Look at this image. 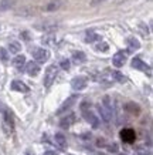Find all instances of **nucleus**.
Listing matches in <instances>:
<instances>
[{"instance_id":"15","label":"nucleus","mask_w":153,"mask_h":155,"mask_svg":"<svg viewBox=\"0 0 153 155\" xmlns=\"http://www.w3.org/2000/svg\"><path fill=\"white\" fill-rule=\"evenodd\" d=\"M16 5V0H0V12H7L13 9Z\"/></svg>"},{"instance_id":"27","label":"nucleus","mask_w":153,"mask_h":155,"mask_svg":"<svg viewBox=\"0 0 153 155\" xmlns=\"http://www.w3.org/2000/svg\"><path fill=\"white\" fill-rule=\"evenodd\" d=\"M60 66H61V68H62V70H68V68H70V66H71V63L68 60H62L60 63Z\"/></svg>"},{"instance_id":"1","label":"nucleus","mask_w":153,"mask_h":155,"mask_svg":"<svg viewBox=\"0 0 153 155\" xmlns=\"http://www.w3.org/2000/svg\"><path fill=\"white\" fill-rule=\"evenodd\" d=\"M98 113L101 115V118L104 120L105 122H109L113 117V110H112V103H111V98L105 95L102 98L101 104L98 105Z\"/></svg>"},{"instance_id":"5","label":"nucleus","mask_w":153,"mask_h":155,"mask_svg":"<svg viewBox=\"0 0 153 155\" xmlns=\"http://www.w3.org/2000/svg\"><path fill=\"white\" fill-rule=\"evenodd\" d=\"M87 85H88V78H87L85 75H77V77H74V78L71 80V87H72V90H75V91H81V90H84Z\"/></svg>"},{"instance_id":"33","label":"nucleus","mask_w":153,"mask_h":155,"mask_svg":"<svg viewBox=\"0 0 153 155\" xmlns=\"http://www.w3.org/2000/svg\"><path fill=\"white\" fill-rule=\"evenodd\" d=\"M118 155H126V154H118Z\"/></svg>"},{"instance_id":"29","label":"nucleus","mask_w":153,"mask_h":155,"mask_svg":"<svg viewBox=\"0 0 153 155\" xmlns=\"http://www.w3.org/2000/svg\"><path fill=\"white\" fill-rule=\"evenodd\" d=\"M104 2H107V0H91V5L97 6V5H99V3H104Z\"/></svg>"},{"instance_id":"32","label":"nucleus","mask_w":153,"mask_h":155,"mask_svg":"<svg viewBox=\"0 0 153 155\" xmlns=\"http://www.w3.org/2000/svg\"><path fill=\"white\" fill-rule=\"evenodd\" d=\"M27 155H31V154H30V152H27ZM33 155H34V154H33Z\"/></svg>"},{"instance_id":"17","label":"nucleus","mask_w":153,"mask_h":155,"mask_svg":"<svg viewBox=\"0 0 153 155\" xmlns=\"http://www.w3.org/2000/svg\"><path fill=\"white\" fill-rule=\"evenodd\" d=\"M72 61H74L75 64H82V63L87 61V56L82 51H75L72 54Z\"/></svg>"},{"instance_id":"12","label":"nucleus","mask_w":153,"mask_h":155,"mask_svg":"<svg viewBox=\"0 0 153 155\" xmlns=\"http://www.w3.org/2000/svg\"><path fill=\"white\" fill-rule=\"evenodd\" d=\"M10 88L13 90V91H19V93H28V87L24 84L23 81L20 80H14L11 81V84H10Z\"/></svg>"},{"instance_id":"26","label":"nucleus","mask_w":153,"mask_h":155,"mask_svg":"<svg viewBox=\"0 0 153 155\" xmlns=\"http://www.w3.org/2000/svg\"><path fill=\"white\" fill-rule=\"evenodd\" d=\"M58 7H60V3H58V2H53V3H50V5L47 6V10H57L58 9Z\"/></svg>"},{"instance_id":"7","label":"nucleus","mask_w":153,"mask_h":155,"mask_svg":"<svg viewBox=\"0 0 153 155\" xmlns=\"http://www.w3.org/2000/svg\"><path fill=\"white\" fill-rule=\"evenodd\" d=\"M82 115H84V118H85V121L88 122L92 128H98V127H99V118H98V115H95L92 111L85 110V111H82Z\"/></svg>"},{"instance_id":"18","label":"nucleus","mask_w":153,"mask_h":155,"mask_svg":"<svg viewBox=\"0 0 153 155\" xmlns=\"http://www.w3.org/2000/svg\"><path fill=\"white\" fill-rule=\"evenodd\" d=\"M111 78L112 81H118V83H126V80H128L121 71H111Z\"/></svg>"},{"instance_id":"14","label":"nucleus","mask_w":153,"mask_h":155,"mask_svg":"<svg viewBox=\"0 0 153 155\" xmlns=\"http://www.w3.org/2000/svg\"><path fill=\"white\" fill-rule=\"evenodd\" d=\"M54 141H56V144L60 147L61 150L67 148V138H65V135L62 132H57L56 135H54Z\"/></svg>"},{"instance_id":"30","label":"nucleus","mask_w":153,"mask_h":155,"mask_svg":"<svg viewBox=\"0 0 153 155\" xmlns=\"http://www.w3.org/2000/svg\"><path fill=\"white\" fill-rule=\"evenodd\" d=\"M43 155H60V154H57L56 151H46Z\"/></svg>"},{"instance_id":"22","label":"nucleus","mask_w":153,"mask_h":155,"mask_svg":"<svg viewBox=\"0 0 153 155\" xmlns=\"http://www.w3.org/2000/svg\"><path fill=\"white\" fill-rule=\"evenodd\" d=\"M95 50H97V51H102V53H107L108 50H109V46H108L107 43L101 41V43H98L97 46H95Z\"/></svg>"},{"instance_id":"25","label":"nucleus","mask_w":153,"mask_h":155,"mask_svg":"<svg viewBox=\"0 0 153 155\" xmlns=\"http://www.w3.org/2000/svg\"><path fill=\"white\" fill-rule=\"evenodd\" d=\"M126 110H129V111H132V113H139V107L136 105V104H133V103H129V104H126Z\"/></svg>"},{"instance_id":"2","label":"nucleus","mask_w":153,"mask_h":155,"mask_svg":"<svg viewBox=\"0 0 153 155\" xmlns=\"http://www.w3.org/2000/svg\"><path fill=\"white\" fill-rule=\"evenodd\" d=\"M57 74H58V66H56V64H51V66L47 67L46 73H44V80H43V84H44V87H51L53 85V83L56 81L57 78Z\"/></svg>"},{"instance_id":"23","label":"nucleus","mask_w":153,"mask_h":155,"mask_svg":"<svg viewBox=\"0 0 153 155\" xmlns=\"http://www.w3.org/2000/svg\"><path fill=\"white\" fill-rule=\"evenodd\" d=\"M99 36L98 34H95V33H88V36L85 37V41L87 43H92V41H95V40H99Z\"/></svg>"},{"instance_id":"31","label":"nucleus","mask_w":153,"mask_h":155,"mask_svg":"<svg viewBox=\"0 0 153 155\" xmlns=\"http://www.w3.org/2000/svg\"><path fill=\"white\" fill-rule=\"evenodd\" d=\"M21 36H23L24 40H30V37H28V33H27V31H23V33H21Z\"/></svg>"},{"instance_id":"21","label":"nucleus","mask_w":153,"mask_h":155,"mask_svg":"<svg viewBox=\"0 0 153 155\" xmlns=\"http://www.w3.org/2000/svg\"><path fill=\"white\" fill-rule=\"evenodd\" d=\"M133 155H149V151L146 147L143 145H139V147H136V150H135Z\"/></svg>"},{"instance_id":"11","label":"nucleus","mask_w":153,"mask_h":155,"mask_svg":"<svg viewBox=\"0 0 153 155\" xmlns=\"http://www.w3.org/2000/svg\"><path fill=\"white\" fill-rule=\"evenodd\" d=\"M40 66H38V63H36V61H30V63H27L26 64V73H27L30 77H36V75H38V73H40Z\"/></svg>"},{"instance_id":"9","label":"nucleus","mask_w":153,"mask_h":155,"mask_svg":"<svg viewBox=\"0 0 153 155\" xmlns=\"http://www.w3.org/2000/svg\"><path fill=\"white\" fill-rule=\"evenodd\" d=\"M132 67H133L135 70L145 71V73H148L149 75L152 74V71H150V66H148L143 60H140L139 57H135L133 60H132Z\"/></svg>"},{"instance_id":"20","label":"nucleus","mask_w":153,"mask_h":155,"mask_svg":"<svg viewBox=\"0 0 153 155\" xmlns=\"http://www.w3.org/2000/svg\"><path fill=\"white\" fill-rule=\"evenodd\" d=\"M21 50V47H20V44L17 41H11L9 44V50L7 51H10V53H13V54H17V53Z\"/></svg>"},{"instance_id":"3","label":"nucleus","mask_w":153,"mask_h":155,"mask_svg":"<svg viewBox=\"0 0 153 155\" xmlns=\"http://www.w3.org/2000/svg\"><path fill=\"white\" fill-rule=\"evenodd\" d=\"M13 128H14L13 114H11V111H9V110H5V113H3V130H5V132L9 135V134H11Z\"/></svg>"},{"instance_id":"16","label":"nucleus","mask_w":153,"mask_h":155,"mask_svg":"<svg viewBox=\"0 0 153 155\" xmlns=\"http://www.w3.org/2000/svg\"><path fill=\"white\" fill-rule=\"evenodd\" d=\"M24 64H26V57L21 54V56H16L13 58V66L17 68V70H21L24 67Z\"/></svg>"},{"instance_id":"19","label":"nucleus","mask_w":153,"mask_h":155,"mask_svg":"<svg viewBox=\"0 0 153 155\" xmlns=\"http://www.w3.org/2000/svg\"><path fill=\"white\" fill-rule=\"evenodd\" d=\"M126 43H128V47H129L130 50H138V48H140V43L138 38L128 37L126 38Z\"/></svg>"},{"instance_id":"13","label":"nucleus","mask_w":153,"mask_h":155,"mask_svg":"<svg viewBox=\"0 0 153 155\" xmlns=\"http://www.w3.org/2000/svg\"><path fill=\"white\" fill-rule=\"evenodd\" d=\"M77 121V118H75V114H68V115H65L64 118H61L60 121V127L61 128H70L74 122Z\"/></svg>"},{"instance_id":"28","label":"nucleus","mask_w":153,"mask_h":155,"mask_svg":"<svg viewBox=\"0 0 153 155\" xmlns=\"http://www.w3.org/2000/svg\"><path fill=\"white\" fill-rule=\"evenodd\" d=\"M108 150L111 151V152H116V151H118V145H116V144H112V145L108 147Z\"/></svg>"},{"instance_id":"8","label":"nucleus","mask_w":153,"mask_h":155,"mask_svg":"<svg viewBox=\"0 0 153 155\" xmlns=\"http://www.w3.org/2000/svg\"><path fill=\"white\" fill-rule=\"evenodd\" d=\"M126 58H128V51H118L112 57V64L119 68L126 63Z\"/></svg>"},{"instance_id":"10","label":"nucleus","mask_w":153,"mask_h":155,"mask_svg":"<svg viewBox=\"0 0 153 155\" xmlns=\"http://www.w3.org/2000/svg\"><path fill=\"white\" fill-rule=\"evenodd\" d=\"M121 138L122 141L126 142V144H132L136 140V134H135V131L132 128H123L121 131Z\"/></svg>"},{"instance_id":"4","label":"nucleus","mask_w":153,"mask_h":155,"mask_svg":"<svg viewBox=\"0 0 153 155\" xmlns=\"http://www.w3.org/2000/svg\"><path fill=\"white\" fill-rule=\"evenodd\" d=\"M77 101H78V95H77V94L70 95V97H68V98L65 100L64 103L60 105V108H58V110L56 111V114H57V115H61V114L67 113V111H68V110H70V108L72 107V105H74Z\"/></svg>"},{"instance_id":"24","label":"nucleus","mask_w":153,"mask_h":155,"mask_svg":"<svg viewBox=\"0 0 153 155\" xmlns=\"http://www.w3.org/2000/svg\"><path fill=\"white\" fill-rule=\"evenodd\" d=\"M0 58H2L3 61L9 60V51H7L6 48H3V47H0Z\"/></svg>"},{"instance_id":"6","label":"nucleus","mask_w":153,"mask_h":155,"mask_svg":"<svg viewBox=\"0 0 153 155\" xmlns=\"http://www.w3.org/2000/svg\"><path fill=\"white\" fill-rule=\"evenodd\" d=\"M33 57L36 58V63H46L50 58V51L47 48H36L33 51Z\"/></svg>"}]
</instances>
